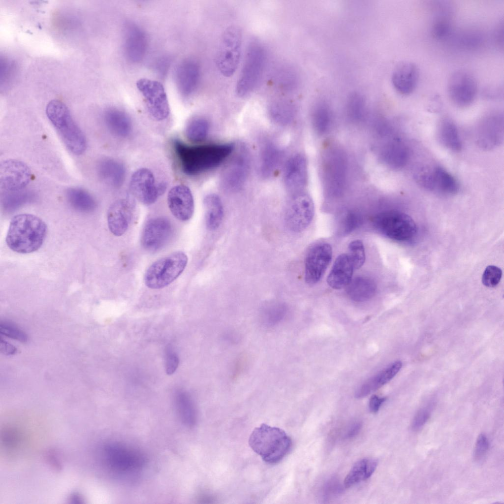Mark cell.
<instances>
[{
  "instance_id": "1",
  "label": "cell",
  "mask_w": 504,
  "mask_h": 504,
  "mask_svg": "<svg viewBox=\"0 0 504 504\" xmlns=\"http://www.w3.org/2000/svg\"><path fill=\"white\" fill-rule=\"evenodd\" d=\"M175 154L184 174L195 176L219 166L233 152L232 143L189 145L180 140L173 142Z\"/></svg>"
},
{
  "instance_id": "2",
  "label": "cell",
  "mask_w": 504,
  "mask_h": 504,
  "mask_svg": "<svg viewBox=\"0 0 504 504\" xmlns=\"http://www.w3.org/2000/svg\"><path fill=\"white\" fill-rule=\"evenodd\" d=\"M47 227L40 218L30 214H21L11 219L6 243L13 251L29 253L38 250L46 237Z\"/></svg>"
},
{
  "instance_id": "3",
  "label": "cell",
  "mask_w": 504,
  "mask_h": 504,
  "mask_svg": "<svg viewBox=\"0 0 504 504\" xmlns=\"http://www.w3.org/2000/svg\"><path fill=\"white\" fill-rule=\"evenodd\" d=\"M249 444L264 462L274 464L280 462L289 453L292 441L282 429L262 424L252 431Z\"/></svg>"
},
{
  "instance_id": "4",
  "label": "cell",
  "mask_w": 504,
  "mask_h": 504,
  "mask_svg": "<svg viewBox=\"0 0 504 504\" xmlns=\"http://www.w3.org/2000/svg\"><path fill=\"white\" fill-rule=\"evenodd\" d=\"M46 113L69 151L76 155L82 154L87 147L86 139L67 107L61 101L52 100L47 105Z\"/></svg>"
},
{
  "instance_id": "5",
  "label": "cell",
  "mask_w": 504,
  "mask_h": 504,
  "mask_svg": "<svg viewBox=\"0 0 504 504\" xmlns=\"http://www.w3.org/2000/svg\"><path fill=\"white\" fill-rule=\"evenodd\" d=\"M188 256L182 252H176L152 263L144 275L146 285L151 289H160L170 284L184 271Z\"/></svg>"
},
{
  "instance_id": "6",
  "label": "cell",
  "mask_w": 504,
  "mask_h": 504,
  "mask_svg": "<svg viewBox=\"0 0 504 504\" xmlns=\"http://www.w3.org/2000/svg\"><path fill=\"white\" fill-rule=\"evenodd\" d=\"M265 62L266 53L262 45L257 42L251 43L236 85L238 96L246 97L254 91L262 76Z\"/></svg>"
},
{
  "instance_id": "7",
  "label": "cell",
  "mask_w": 504,
  "mask_h": 504,
  "mask_svg": "<svg viewBox=\"0 0 504 504\" xmlns=\"http://www.w3.org/2000/svg\"><path fill=\"white\" fill-rule=\"evenodd\" d=\"M103 453L107 467L118 474L138 473L144 468L146 464V459L142 453L119 443L106 444Z\"/></svg>"
},
{
  "instance_id": "8",
  "label": "cell",
  "mask_w": 504,
  "mask_h": 504,
  "mask_svg": "<svg viewBox=\"0 0 504 504\" xmlns=\"http://www.w3.org/2000/svg\"><path fill=\"white\" fill-rule=\"evenodd\" d=\"M374 224L383 235L398 242L410 241L417 232L413 219L398 211H388L378 214L375 218Z\"/></svg>"
},
{
  "instance_id": "9",
  "label": "cell",
  "mask_w": 504,
  "mask_h": 504,
  "mask_svg": "<svg viewBox=\"0 0 504 504\" xmlns=\"http://www.w3.org/2000/svg\"><path fill=\"white\" fill-rule=\"evenodd\" d=\"M242 33L235 26L228 27L223 32L217 55V67L224 76L229 77L236 70L240 59Z\"/></svg>"
},
{
  "instance_id": "10",
  "label": "cell",
  "mask_w": 504,
  "mask_h": 504,
  "mask_svg": "<svg viewBox=\"0 0 504 504\" xmlns=\"http://www.w3.org/2000/svg\"><path fill=\"white\" fill-rule=\"evenodd\" d=\"M314 215L312 198L301 192L292 194L284 211V221L289 230L294 232L304 230L311 223Z\"/></svg>"
},
{
  "instance_id": "11",
  "label": "cell",
  "mask_w": 504,
  "mask_h": 504,
  "mask_svg": "<svg viewBox=\"0 0 504 504\" xmlns=\"http://www.w3.org/2000/svg\"><path fill=\"white\" fill-rule=\"evenodd\" d=\"M136 86L144 98L152 117L157 121L166 119L169 114L170 108L162 84L158 81L142 78L137 82Z\"/></svg>"
},
{
  "instance_id": "12",
  "label": "cell",
  "mask_w": 504,
  "mask_h": 504,
  "mask_svg": "<svg viewBox=\"0 0 504 504\" xmlns=\"http://www.w3.org/2000/svg\"><path fill=\"white\" fill-rule=\"evenodd\" d=\"M129 189L132 194L147 205L154 203L166 189L163 183L157 182L153 173L146 168H139L132 175Z\"/></svg>"
},
{
  "instance_id": "13",
  "label": "cell",
  "mask_w": 504,
  "mask_h": 504,
  "mask_svg": "<svg viewBox=\"0 0 504 504\" xmlns=\"http://www.w3.org/2000/svg\"><path fill=\"white\" fill-rule=\"evenodd\" d=\"M449 97L457 106L465 107L474 101L477 86L474 77L465 70H458L450 76L447 85Z\"/></svg>"
},
{
  "instance_id": "14",
  "label": "cell",
  "mask_w": 504,
  "mask_h": 504,
  "mask_svg": "<svg viewBox=\"0 0 504 504\" xmlns=\"http://www.w3.org/2000/svg\"><path fill=\"white\" fill-rule=\"evenodd\" d=\"M332 249L326 242H318L308 250L305 258V280L315 284L322 278L331 261Z\"/></svg>"
},
{
  "instance_id": "15",
  "label": "cell",
  "mask_w": 504,
  "mask_h": 504,
  "mask_svg": "<svg viewBox=\"0 0 504 504\" xmlns=\"http://www.w3.org/2000/svg\"><path fill=\"white\" fill-rule=\"evenodd\" d=\"M31 179V171L24 162L15 159H8L1 162V189L8 192L20 191L29 184Z\"/></svg>"
},
{
  "instance_id": "16",
  "label": "cell",
  "mask_w": 504,
  "mask_h": 504,
  "mask_svg": "<svg viewBox=\"0 0 504 504\" xmlns=\"http://www.w3.org/2000/svg\"><path fill=\"white\" fill-rule=\"evenodd\" d=\"M173 233V225L168 219L162 217L151 219L144 227L141 245L148 251H159L167 244Z\"/></svg>"
},
{
  "instance_id": "17",
  "label": "cell",
  "mask_w": 504,
  "mask_h": 504,
  "mask_svg": "<svg viewBox=\"0 0 504 504\" xmlns=\"http://www.w3.org/2000/svg\"><path fill=\"white\" fill-rule=\"evenodd\" d=\"M245 150L235 155L224 169L221 177L222 188L228 191L239 190L244 185L249 171L250 162Z\"/></svg>"
},
{
  "instance_id": "18",
  "label": "cell",
  "mask_w": 504,
  "mask_h": 504,
  "mask_svg": "<svg viewBox=\"0 0 504 504\" xmlns=\"http://www.w3.org/2000/svg\"><path fill=\"white\" fill-rule=\"evenodd\" d=\"M135 205L129 198H122L114 202L107 214V224L110 232L121 236L127 230L132 219Z\"/></svg>"
},
{
  "instance_id": "19",
  "label": "cell",
  "mask_w": 504,
  "mask_h": 504,
  "mask_svg": "<svg viewBox=\"0 0 504 504\" xmlns=\"http://www.w3.org/2000/svg\"><path fill=\"white\" fill-rule=\"evenodd\" d=\"M167 204L172 215L181 221L189 220L193 214V196L190 189L184 185H178L170 189Z\"/></svg>"
},
{
  "instance_id": "20",
  "label": "cell",
  "mask_w": 504,
  "mask_h": 504,
  "mask_svg": "<svg viewBox=\"0 0 504 504\" xmlns=\"http://www.w3.org/2000/svg\"><path fill=\"white\" fill-rule=\"evenodd\" d=\"M307 165L305 158L297 154L286 162L284 180L287 190L292 194L302 192L307 182Z\"/></svg>"
},
{
  "instance_id": "21",
  "label": "cell",
  "mask_w": 504,
  "mask_h": 504,
  "mask_svg": "<svg viewBox=\"0 0 504 504\" xmlns=\"http://www.w3.org/2000/svg\"><path fill=\"white\" fill-rule=\"evenodd\" d=\"M503 117L498 112L488 114L478 127L477 142L480 147L490 149L500 144L503 138Z\"/></svg>"
},
{
  "instance_id": "22",
  "label": "cell",
  "mask_w": 504,
  "mask_h": 504,
  "mask_svg": "<svg viewBox=\"0 0 504 504\" xmlns=\"http://www.w3.org/2000/svg\"><path fill=\"white\" fill-rule=\"evenodd\" d=\"M200 70L194 60L187 59L181 62L175 71V82L180 94L188 97L196 91L200 80Z\"/></svg>"
},
{
  "instance_id": "23",
  "label": "cell",
  "mask_w": 504,
  "mask_h": 504,
  "mask_svg": "<svg viewBox=\"0 0 504 504\" xmlns=\"http://www.w3.org/2000/svg\"><path fill=\"white\" fill-rule=\"evenodd\" d=\"M124 51L126 57L135 63L142 61L147 52L148 39L144 31L133 24H128L124 32Z\"/></svg>"
},
{
  "instance_id": "24",
  "label": "cell",
  "mask_w": 504,
  "mask_h": 504,
  "mask_svg": "<svg viewBox=\"0 0 504 504\" xmlns=\"http://www.w3.org/2000/svg\"><path fill=\"white\" fill-rule=\"evenodd\" d=\"M418 78L419 70L416 65L410 62H404L395 68L391 81L393 86L398 93L407 95L415 90Z\"/></svg>"
},
{
  "instance_id": "25",
  "label": "cell",
  "mask_w": 504,
  "mask_h": 504,
  "mask_svg": "<svg viewBox=\"0 0 504 504\" xmlns=\"http://www.w3.org/2000/svg\"><path fill=\"white\" fill-rule=\"evenodd\" d=\"M354 269L347 254L339 255L327 276L328 284L334 289L346 286L352 279Z\"/></svg>"
},
{
  "instance_id": "26",
  "label": "cell",
  "mask_w": 504,
  "mask_h": 504,
  "mask_svg": "<svg viewBox=\"0 0 504 504\" xmlns=\"http://www.w3.org/2000/svg\"><path fill=\"white\" fill-rule=\"evenodd\" d=\"M402 366L400 361H397L385 369L366 381L355 392L357 398L364 397L375 391L392 379Z\"/></svg>"
},
{
  "instance_id": "27",
  "label": "cell",
  "mask_w": 504,
  "mask_h": 504,
  "mask_svg": "<svg viewBox=\"0 0 504 504\" xmlns=\"http://www.w3.org/2000/svg\"><path fill=\"white\" fill-rule=\"evenodd\" d=\"M97 172L104 182L113 187H121L125 180L124 165L114 159L105 158L101 160L97 166Z\"/></svg>"
},
{
  "instance_id": "28",
  "label": "cell",
  "mask_w": 504,
  "mask_h": 504,
  "mask_svg": "<svg viewBox=\"0 0 504 504\" xmlns=\"http://www.w3.org/2000/svg\"><path fill=\"white\" fill-rule=\"evenodd\" d=\"M377 285L371 278L358 276L351 279L346 286L348 297L355 302H364L371 299L375 294Z\"/></svg>"
},
{
  "instance_id": "29",
  "label": "cell",
  "mask_w": 504,
  "mask_h": 504,
  "mask_svg": "<svg viewBox=\"0 0 504 504\" xmlns=\"http://www.w3.org/2000/svg\"><path fill=\"white\" fill-rule=\"evenodd\" d=\"M104 119L109 131L118 137H126L131 131L130 119L126 114L119 109H108L104 113Z\"/></svg>"
},
{
  "instance_id": "30",
  "label": "cell",
  "mask_w": 504,
  "mask_h": 504,
  "mask_svg": "<svg viewBox=\"0 0 504 504\" xmlns=\"http://www.w3.org/2000/svg\"><path fill=\"white\" fill-rule=\"evenodd\" d=\"M459 189L458 184L449 172L440 166L430 170L428 189L453 194Z\"/></svg>"
},
{
  "instance_id": "31",
  "label": "cell",
  "mask_w": 504,
  "mask_h": 504,
  "mask_svg": "<svg viewBox=\"0 0 504 504\" xmlns=\"http://www.w3.org/2000/svg\"><path fill=\"white\" fill-rule=\"evenodd\" d=\"M203 204L207 228L210 230L217 229L223 218V207L220 198L216 194H208L204 198Z\"/></svg>"
},
{
  "instance_id": "32",
  "label": "cell",
  "mask_w": 504,
  "mask_h": 504,
  "mask_svg": "<svg viewBox=\"0 0 504 504\" xmlns=\"http://www.w3.org/2000/svg\"><path fill=\"white\" fill-rule=\"evenodd\" d=\"M177 413L183 424L188 428L194 426L197 421V412L194 403L186 392H178L175 397Z\"/></svg>"
},
{
  "instance_id": "33",
  "label": "cell",
  "mask_w": 504,
  "mask_h": 504,
  "mask_svg": "<svg viewBox=\"0 0 504 504\" xmlns=\"http://www.w3.org/2000/svg\"><path fill=\"white\" fill-rule=\"evenodd\" d=\"M378 461L373 459H363L352 467L344 480L346 487H350L369 478L375 471Z\"/></svg>"
},
{
  "instance_id": "34",
  "label": "cell",
  "mask_w": 504,
  "mask_h": 504,
  "mask_svg": "<svg viewBox=\"0 0 504 504\" xmlns=\"http://www.w3.org/2000/svg\"><path fill=\"white\" fill-rule=\"evenodd\" d=\"M438 136L441 143L446 148L454 152L461 150L462 144L457 128L451 120L444 119L441 122Z\"/></svg>"
},
{
  "instance_id": "35",
  "label": "cell",
  "mask_w": 504,
  "mask_h": 504,
  "mask_svg": "<svg viewBox=\"0 0 504 504\" xmlns=\"http://www.w3.org/2000/svg\"><path fill=\"white\" fill-rule=\"evenodd\" d=\"M67 200L75 210L90 212L96 207L94 197L86 190L78 188H69L66 191Z\"/></svg>"
},
{
  "instance_id": "36",
  "label": "cell",
  "mask_w": 504,
  "mask_h": 504,
  "mask_svg": "<svg viewBox=\"0 0 504 504\" xmlns=\"http://www.w3.org/2000/svg\"><path fill=\"white\" fill-rule=\"evenodd\" d=\"M261 156L260 170L263 176L268 177L278 168L282 158L281 151L276 146L268 144Z\"/></svg>"
},
{
  "instance_id": "37",
  "label": "cell",
  "mask_w": 504,
  "mask_h": 504,
  "mask_svg": "<svg viewBox=\"0 0 504 504\" xmlns=\"http://www.w3.org/2000/svg\"><path fill=\"white\" fill-rule=\"evenodd\" d=\"M385 160L389 165L396 168L403 167L407 162L409 154L406 146L402 142L396 141L387 148Z\"/></svg>"
},
{
  "instance_id": "38",
  "label": "cell",
  "mask_w": 504,
  "mask_h": 504,
  "mask_svg": "<svg viewBox=\"0 0 504 504\" xmlns=\"http://www.w3.org/2000/svg\"><path fill=\"white\" fill-rule=\"evenodd\" d=\"M287 312L286 306L283 303H273L263 308L261 318L264 325L272 326L279 323L285 316Z\"/></svg>"
},
{
  "instance_id": "39",
  "label": "cell",
  "mask_w": 504,
  "mask_h": 504,
  "mask_svg": "<svg viewBox=\"0 0 504 504\" xmlns=\"http://www.w3.org/2000/svg\"><path fill=\"white\" fill-rule=\"evenodd\" d=\"M209 129V124L206 119L196 118L188 124L185 130L186 136L192 142H201L207 137Z\"/></svg>"
},
{
  "instance_id": "40",
  "label": "cell",
  "mask_w": 504,
  "mask_h": 504,
  "mask_svg": "<svg viewBox=\"0 0 504 504\" xmlns=\"http://www.w3.org/2000/svg\"><path fill=\"white\" fill-rule=\"evenodd\" d=\"M437 18L431 28L432 35L437 39H445L450 35L451 24L448 19L450 13H437Z\"/></svg>"
},
{
  "instance_id": "41",
  "label": "cell",
  "mask_w": 504,
  "mask_h": 504,
  "mask_svg": "<svg viewBox=\"0 0 504 504\" xmlns=\"http://www.w3.org/2000/svg\"><path fill=\"white\" fill-rule=\"evenodd\" d=\"M330 118V109L327 103L323 101L318 102L314 109L313 121L315 128L320 132L327 129Z\"/></svg>"
},
{
  "instance_id": "42",
  "label": "cell",
  "mask_w": 504,
  "mask_h": 504,
  "mask_svg": "<svg viewBox=\"0 0 504 504\" xmlns=\"http://www.w3.org/2000/svg\"><path fill=\"white\" fill-rule=\"evenodd\" d=\"M348 253L347 254L351 262L354 269H359L364 264L365 260V248L360 240H354L350 242L348 247Z\"/></svg>"
},
{
  "instance_id": "43",
  "label": "cell",
  "mask_w": 504,
  "mask_h": 504,
  "mask_svg": "<svg viewBox=\"0 0 504 504\" xmlns=\"http://www.w3.org/2000/svg\"><path fill=\"white\" fill-rule=\"evenodd\" d=\"M292 106L289 102L277 101L274 102L270 107V113L275 119L282 122L288 120L292 113Z\"/></svg>"
},
{
  "instance_id": "44",
  "label": "cell",
  "mask_w": 504,
  "mask_h": 504,
  "mask_svg": "<svg viewBox=\"0 0 504 504\" xmlns=\"http://www.w3.org/2000/svg\"><path fill=\"white\" fill-rule=\"evenodd\" d=\"M32 197V194L30 192H9L4 197L3 205L8 209H14L30 200Z\"/></svg>"
},
{
  "instance_id": "45",
  "label": "cell",
  "mask_w": 504,
  "mask_h": 504,
  "mask_svg": "<svg viewBox=\"0 0 504 504\" xmlns=\"http://www.w3.org/2000/svg\"><path fill=\"white\" fill-rule=\"evenodd\" d=\"M0 333L6 337L25 343L28 341V336L22 330L15 325L8 322H0Z\"/></svg>"
},
{
  "instance_id": "46",
  "label": "cell",
  "mask_w": 504,
  "mask_h": 504,
  "mask_svg": "<svg viewBox=\"0 0 504 504\" xmlns=\"http://www.w3.org/2000/svg\"><path fill=\"white\" fill-rule=\"evenodd\" d=\"M502 276V270L497 266L489 265L485 269L482 282L487 287H493L500 282Z\"/></svg>"
},
{
  "instance_id": "47",
  "label": "cell",
  "mask_w": 504,
  "mask_h": 504,
  "mask_svg": "<svg viewBox=\"0 0 504 504\" xmlns=\"http://www.w3.org/2000/svg\"><path fill=\"white\" fill-rule=\"evenodd\" d=\"M361 221V217L358 213L354 212L347 213L342 220L343 232L347 234L353 231L359 226Z\"/></svg>"
},
{
  "instance_id": "48",
  "label": "cell",
  "mask_w": 504,
  "mask_h": 504,
  "mask_svg": "<svg viewBox=\"0 0 504 504\" xmlns=\"http://www.w3.org/2000/svg\"><path fill=\"white\" fill-rule=\"evenodd\" d=\"M489 447V441L487 436L481 434L478 436L474 447V458L475 461L480 462L486 456Z\"/></svg>"
},
{
  "instance_id": "49",
  "label": "cell",
  "mask_w": 504,
  "mask_h": 504,
  "mask_svg": "<svg viewBox=\"0 0 504 504\" xmlns=\"http://www.w3.org/2000/svg\"><path fill=\"white\" fill-rule=\"evenodd\" d=\"M431 411V408L426 406L417 411L411 423V428L413 431H418L422 428L429 419Z\"/></svg>"
},
{
  "instance_id": "50",
  "label": "cell",
  "mask_w": 504,
  "mask_h": 504,
  "mask_svg": "<svg viewBox=\"0 0 504 504\" xmlns=\"http://www.w3.org/2000/svg\"><path fill=\"white\" fill-rule=\"evenodd\" d=\"M459 39L463 46L472 48L480 45L482 40V37L477 32L469 31L461 35Z\"/></svg>"
},
{
  "instance_id": "51",
  "label": "cell",
  "mask_w": 504,
  "mask_h": 504,
  "mask_svg": "<svg viewBox=\"0 0 504 504\" xmlns=\"http://www.w3.org/2000/svg\"><path fill=\"white\" fill-rule=\"evenodd\" d=\"M179 363L178 355L172 350L168 348L166 351L165 370L168 375H172L177 370Z\"/></svg>"
},
{
  "instance_id": "52",
  "label": "cell",
  "mask_w": 504,
  "mask_h": 504,
  "mask_svg": "<svg viewBox=\"0 0 504 504\" xmlns=\"http://www.w3.org/2000/svg\"><path fill=\"white\" fill-rule=\"evenodd\" d=\"M386 400L385 397H379L377 395L372 396L369 401V409L373 413H377L381 405Z\"/></svg>"
},
{
  "instance_id": "53",
  "label": "cell",
  "mask_w": 504,
  "mask_h": 504,
  "mask_svg": "<svg viewBox=\"0 0 504 504\" xmlns=\"http://www.w3.org/2000/svg\"><path fill=\"white\" fill-rule=\"evenodd\" d=\"M0 351L4 355H10L15 354L17 351V349L9 343L1 339L0 340Z\"/></svg>"
},
{
  "instance_id": "54",
  "label": "cell",
  "mask_w": 504,
  "mask_h": 504,
  "mask_svg": "<svg viewBox=\"0 0 504 504\" xmlns=\"http://www.w3.org/2000/svg\"><path fill=\"white\" fill-rule=\"evenodd\" d=\"M362 427V424L360 422H357L352 425L348 430L345 435L346 439H350L357 435L360 432Z\"/></svg>"
},
{
  "instance_id": "55",
  "label": "cell",
  "mask_w": 504,
  "mask_h": 504,
  "mask_svg": "<svg viewBox=\"0 0 504 504\" xmlns=\"http://www.w3.org/2000/svg\"><path fill=\"white\" fill-rule=\"evenodd\" d=\"M503 24H500L496 29L495 32V40L498 44L500 46L503 47L504 42V29Z\"/></svg>"
}]
</instances>
